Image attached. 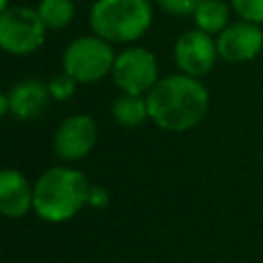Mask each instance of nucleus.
<instances>
[{"mask_svg": "<svg viewBox=\"0 0 263 263\" xmlns=\"http://www.w3.org/2000/svg\"><path fill=\"white\" fill-rule=\"evenodd\" d=\"M148 115L164 132H187L201 123L210 109V92L199 78L171 74L148 90Z\"/></svg>", "mask_w": 263, "mask_h": 263, "instance_id": "obj_1", "label": "nucleus"}, {"mask_svg": "<svg viewBox=\"0 0 263 263\" xmlns=\"http://www.w3.org/2000/svg\"><path fill=\"white\" fill-rule=\"evenodd\" d=\"M88 187L78 168L51 166L33 185V212L51 224L66 222L86 205Z\"/></svg>", "mask_w": 263, "mask_h": 263, "instance_id": "obj_2", "label": "nucleus"}, {"mask_svg": "<svg viewBox=\"0 0 263 263\" xmlns=\"http://www.w3.org/2000/svg\"><path fill=\"white\" fill-rule=\"evenodd\" d=\"M152 25L148 0H97L90 8V29L109 43H132Z\"/></svg>", "mask_w": 263, "mask_h": 263, "instance_id": "obj_3", "label": "nucleus"}, {"mask_svg": "<svg viewBox=\"0 0 263 263\" xmlns=\"http://www.w3.org/2000/svg\"><path fill=\"white\" fill-rule=\"evenodd\" d=\"M115 51L111 43L99 35H86L74 39L62 55V66L76 82H97L113 70Z\"/></svg>", "mask_w": 263, "mask_h": 263, "instance_id": "obj_4", "label": "nucleus"}, {"mask_svg": "<svg viewBox=\"0 0 263 263\" xmlns=\"http://www.w3.org/2000/svg\"><path fill=\"white\" fill-rule=\"evenodd\" d=\"M47 27L37 10L29 6H8L0 14V49L10 55H29L45 41Z\"/></svg>", "mask_w": 263, "mask_h": 263, "instance_id": "obj_5", "label": "nucleus"}, {"mask_svg": "<svg viewBox=\"0 0 263 263\" xmlns=\"http://www.w3.org/2000/svg\"><path fill=\"white\" fill-rule=\"evenodd\" d=\"M113 80L121 92L146 95L158 82V62L146 47H127L115 55Z\"/></svg>", "mask_w": 263, "mask_h": 263, "instance_id": "obj_6", "label": "nucleus"}, {"mask_svg": "<svg viewBox=\"0 0 263 263\" xmlns=\"http://www.w3.org/2000/svg\"><path fill=\"white\" fill-rule=\"evenodd\" d=\"M173 55L179 72L193 78L210 74L216 66V60L220 58L214 35H208L199 29H189L179 35V39L175 41Z\"/></svg>", "mask_w": 263, "mask_h": 263, "instance_id": "obj_7", "label": "nucleus"}, {"mask_svg": "<svg viewBox=\"0 0 263 263\" xmlns=\"http://www.w3.org/2000/svg\"><path fill=\"white\" fill-rule=\"evenodd\" d=\"M97 121L90 115H70L53 136V152L64 162H74L90 154L97 144Z\"/></svg>", "mask_w": 263, "mask_h": 263, "instance_id": "obj_8", "label": "nucleus"}, {"mask_svg": "<svg viewBox=\"0 0 263 263\" xmlns=\"http://www.w3.org/2000/svg\"><path fill=\"white\" fill-rule=\"evenodd\" d=\"M216 47L218 55L228 64L251 62L263 49V31L259 25L240 18L216 35Z\"/></svg>", "mask_w": 263, "mask_h": 263, "instance_id": "obj_9", "label": "nucleus"}, {"mask_svg": "<svg viewBox=\"0 0 263 263\" xmlns=\"http://www.w3.org/2000/svg\"><path fill=\"white\" fill-rule=\"evenodd\" d=\"M33 210V187L16 168H0V216L23 218Z\"/></svg>", "mask_w": 263, "mask_h": 263, "instance_id": "obj_10", "label": "nucleus"}, {"mask_svg": "<svg viewBox=\"0 0 263 263\" xmlns=\"http://www.w3.org/2000/svg\"><path fill=\"white\" fill-rule=\"evenodd\" d=\"M49 97V88L43 80L27 78L10 88L8 109L16 119H35L47 107Z\"/></svg>", "mask_w": 263, "mask_h": 263, "instance_id": "obj_11", "label": "nucleus"}, {"mask_svg": "<svg viewBox=\"0 0 263 263\" xmlns=\"http://www.w3.org/2000/svg\"><path fill=\"white\" fill-rule=\"evenodd\" d=\"M195 29L208 33V35H218L230 25V8L222 0H201L197 10L193 12Z\"/></svg>", "mask_w": 263, "mask_h": 263, "instance_id": "obj_12", "label": "nucleus"}, {"mask_svg": "<svg viewBox=\"0 0 263 263\" xmlns=\"http://www.w3.org/2000/svg\"><path fill=\"white\" fill-rule=\"evenodd\" d=\"M111 113L115 117V121H119L121 125H140L146 119H150L148 115V101L144 95H127L121 92L113 105H111Z\"/></svg>", "mask_w": 263, "mask_h": 263, "instance_id": "obj_13", "label": "nucleus"}, {"mask_svg": "<svg viewBox=\"0 0 263 263\" xmlns=\"http://www.w3.org/2000/svg\"><path fill=\"white\" fill-rule=\"evenodd\" d=\"M37 12L47 29H64L74 18V2L72 0H41Z\"/></svg>", "mask_w": 263, "mask_h": 263, "instance_id": "obj_14", "label": "nucleus"}, {"mask_svg": "<svg viewBox=\"0 0 263 263\" xmlns=\"http://www.w3.org/2000/svg\"><path fill=\"white\" fill-rule=\"evenodd\" d=\"M230 8L238 18L261 25L263 23V0H230Z\"/></svg>", "mask_w": 263, "mask_h": 263, "instance_id": "obj_15", "label": "nucleus"}, {"mask_svg": "<svg viewBox=\"0 0 263 263\" xmlns=\"http://www.w3.org/2000/svg\"><path fill=\"white\" fill-rule=\"evenodd\" d=\"M47 88H49L51 99H55V101H68L74 95V90H76V80L72 76H68L66 72H62V74H58V76H53L49 80Z\"/></svg>", "mask_w": 263, "mask_h": 263, "instance_id": "obj_16", "label": "nucleus"}, {"mask_svg": "<svg viewBox=\"0 0 263 263\" xmlns=\"http://www.w3.org/2000/svg\"><path fill=\"white\" fill-rule=\"evenodd\" d=\"M158 4L175 16H189V14L193 16L201 0H158Z\"/></svg>", "mask_w": 263, "mask_h": 263, "instance_id": "obj_17", "label": "nucleus"}, {"mask_svg": "<svg viewBox=\"0 0 263 263\" xmlns=\"http://www.w3.org/2000/svg\"><path fill=\"white\" fill-rule=\"evenodd\" d=\"M107 203H109V193H107V189L101 187V185H90V187H88V195H86V205L103 210V208H107Z\"/></svg>", "mask_w": 263, "mask_h": 263, "instance_id": "obj_18", "label": "nucleus"}, {"mask_svg": "<svg viewBox=\"0 0 263 263\" xmlns=\"http://www.w3.org/2000/svg\"><path fill=\"white\" fill-rule=\"evenodd\" d=\"M8 111H10V109H8V95L0 92V117H4Z\"/></svg>", "mask_w": 263, "mask_h": 263, "instance_id": "obj_19", "label": "nucleus"}, {"mask_svg": "<svg viewBox=\"0 0 263 263\" xmlns=\"http://www.w3.org/2000/svg\"><path fill=\"white\" fill-rule=\"evenodd\" d=\"M6 8H8V0H0V14H2Z\"/></svg>", "mask_w": 263, "mask_h": 263, "instance_id": "obj_20", "label": "nucleus"}]
</instances>
